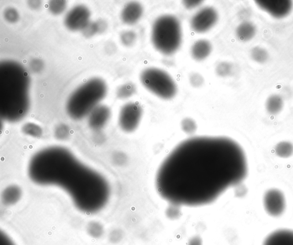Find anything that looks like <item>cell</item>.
Wrapping results in <instances>:
<instances>
[{
    "label": "cell",
    "mask_w": 293,
    "mask_h": 245,
    "mask_svg": "<svg viewBox=\"0 0 293 245\" xmlns=\"http://www.w3.org/2000/svg\"><path fill=\"white\" fill-rule=\"evenodd\" d=\"M203 2L202 1H184L183 3L185 8L191 9L201 5Z\"/></svg>",
    "instance_id": "cell-34"
},
{
    "label": "cell",
    "mask_w": 293,
    "mask_h": 245,
    "mask_svg": "<svg viewBox=\"0 0 293 245\" xmlns=\"http://www.w3.org/2000/svg\"><path fill=\"white\" fill-rule=\"evenodd\" d=\"M218 14L213 7L207 6L200 9L192 16L191 28L195 32L205 33L212 28L217 23Z\"/></svg>",
    "instance_id": "cell-8"
},
{
    "label": "cell",
    "mask_w": 293,
    "mask_h": 245,
    "mask_svg": "<svg viewBox=\"0 0 293 245\" xmlns=\"http://www.w3.org/2000/svg\"><path fill=\"white\" fill-rule=\"evenodd\" d=\"M55 136L59 139L64 140L68 138L69 134L68 126L61 124L59 125L55 129Z\"/></svg>",
    "instance_id": "cell-30"
},
{
    "label": "cell",
    "mask_w": 293,
    "mask_h": 245,
    "mask_svg": "<svg viewBox=\"0 0 293 245\" xmlns=\"http://www.w3.org/2000/svg\"><path fill=\"white\" fill-rule=\"evenodd\" d=\"M44 64L43 61L39 59H34L29 63V68L33 73H38L42 71Z\"/></svg>",
    "instance_id": "cell-31"
},
{
    "label": "cell",
    "mask_w": 293,
    "mask_h": 245,
    "mask_svg": "<svg viewBox=\"0 0 293 245\" xmlns=\"http://www.w3.org/2000/svg\"><path fill=\"white\" fill-rule=\"evenodd\" d=\"M255 2L259 8L278 19L288 16L292 12L293 6L292 1L288 0H266Z\"/></svg>",
    "instance_id": "cell-11"
},
{
    "label": "cell",
    "mask_w": 293,
    "mask_h": 245,
    "mask_svg": "<svg viewBox=\"0 0 293 245\" xmlns=\"http://www.w3.org/2000/svg\"><path fill=\"white\" fill-rule=\"evenodd\" d=\"M233 66L231 63L222 62L219 64L216 68V72L221 77L228 76L232 72Z\"/></svg>",
    "instance_id": "cell-29"
},
{
    "label": "cell",
    "mask_w": 293,
    "mask_h": 245,
    "mask_svg": "<svg viewBox=\"0 0 293 245\" xmlns=\"http://www.w3.org/2000/svg\"><path fill=\"white\" fill-rule=\"evenodd\" d=\"M190 84L194 87H199L204 83L203 77L199 73H192L190 77Z\"/></svg>",
    "instance_id": "cell-32"
},
{
    "label": "cell",
    "mask_w": 293,
    "mask_h": 245,
    "mask_svg": "<svg viewBox=\"0 0 293 245\" xmlns=\"http://www.w3.org/2000/svg\"><path fill=\"white\" fill-rule=\"evenodd\" d=\"M135 84L132 83H126L117 89V95L118 98L125 99L131 97L136 93Z\"/></svg>",
    "instance_id": "cell-22"
},
{
    "label": "cell",
    "mask_w": 293,
    "mask_h": 245,
    "mask_svg": "<svg viewBox=\"0 0 293 245\" xmlns=\"http://www.w3.org/2000/svg\"><path fill=\"white\" fill-rule=\"evenodd\" d=\"M251 58L253 60L259 64H264L268 61L269 54L265 48L261 47H255L252 48L250 53Z\"/></svg>",
    "instance_id": "cell-20"
},
{
    "label": "cell",
    "mask_w": 293,
    "mask_h": 245,
    "mask_svg": "<svg viewBox=\"0 0 293 245\" xmlns=\"http://www.w3.org/2000/svg\"><path fill=\"white\" fill-rule=\"evenodd\" d=\"M90 10L83 5H77L70 9L64 19L65 27L72 31H82L90 22Z\"/></svg>",
    "instance_id": "cell-10"
},
{
    "label": "cell",
    "mask_w": 293,
    "mask_h": 245,
    "mask_svg": "<svg viewBox=\"0 0 293 245\" xmlns=\"http://www.w3.org/2000/svg\"><path fill=\"white\" fill-rule=\"evenodd\" d=\"M97 23L98 25L99 33H102L107 30L108 25H107V24L105 21L100 20L97 21Z\"/></svg>",
    "instance_id": "cell-37"
},
{
    "label": "cell",
    "mask_w": 293,
    "mask_h": 245,
    "mask_svg": "<svg viewBox=\"0 0 293 245\" xmlns=\"http://www.w3.org/2000/svg\"><path fill=\"white\" fill-rule=\"evenodd\" d=\"M111 110L105 105H99L88 115V123L93 130H101L106 125L111 117Z\"/></svg>",
    "instance_id": "cell-12"
},
{
    "label": "cell",
    "mask_w": 293,
    "mask_h": 245,
    "mask_svg": "<svg viewBox=\"0 0 293 245\" xmlns=\"http://www.w3.org/2000/svg\"><path fill=\"white\" fill-rule=\"evenodd\" d=\"M3 17L8 23L14 24L19 20L20 14L15 8L8 7L3 12Z\"/></svg>",
    "instance_id": "cell-26"
},
{
    "label": "cell",
    "mask_w": 293,
    "mask_h": 245,
    "mask_svg": "<svg viewBox=\"0 0 293 245\" xmlns=\"http://www.w3.org/2000/svg\"><path fill=\"white\" fill-rule=\"evenodd\" d=\"M0 245H15L13 241L10 239V238L1 233V236H0Z\"/></svg>",
    "instance_id": "cell-35"
},
{
    "label": "cell",
    "mask_w": 293,
    "mask_h": 245,
    "mask_svg": "<svg viewBox=\"0 0 293 245\" xmlns=\"http://www.w3.org/2000/svg\"><path fill=\"white\" fill-rule=\"evenodd\" d=\"M23 192L17 185H10L2 192L1 202L3 205L11 206L16 205L20 201Z\"/></svg>",
    "instance_id": "cell-16"
},
{
    "label": "cell",
    "mask_w": 293,
    "mask_h": 245,
    "mask_svg": "<svg viewBox=\"0 0 293 245\" xmlns=\"http://www.w3.org/2000/svg\"><path fill=\"white\" fill-rule=\"evenodd\" d=\"M212 46L208 40H199L191 47V54L193 59L196 61L205 60L211 53Z\"/></svg>",
    "instance_id": "cell-15"
},
{
    "label": "cell",
    "mask_w": 293,
    "mask_h": 245,
    "mask_svg": "<svg viewBox=\"0 0 293 245\" xmlns=\"http://www.w3.org/2000/svg\"><path fill=\"white\" fill-rule=\"evenodd\" d=\"M66 2L64 0H53L48 3V9L54 15H59L64 12Z\"/></svg>",
    "instance_id": "cell-24"
},
{
    "label": "cell",
    "mask_w": 293,
    "mask_h": 245,
    "mask_svg": "<svg viewBox=\"0 0 293 245\" xmlns=\"http://www.w3.org/2000/svg\"><path fill=\"white\" fill-rule=\"evenodd\" d=\"M141 83L148 91L159 98L170 100L175 97L176 84L168 73L157 68H147L140 73Z\"/></svg>",
    "instance_id": "cell-6"
},
{
    "label": "cell",
    "mask_w": 293,
    "mask_h": 245,
    "mask_svg": "<svg viewBox=\"0 0 293 245\" xmlns=\"http://www.w3.org/2000/svg\"><path fill=\"white\" fill-rule=\"evenodd\" d=\"M83 35L86 38H91L98 33H99L97 21L90 22L81 31Z\"/></svg>",
    "instance_id": "cell-27"
},
{
    "label": "cell",
    "mask_w": 293,
    "mask_h": 245,
    "mask_svg": "<svg viewBox=\"0 0 293 245\" xmlns=\"http://www.w3.org/2000/svg\"><path fill=\"white\" fill-rule=\"evenodd\" d=\"M263 245H293V231L282 229L270 234Z\"/></svg>",
    "instance_id": "cell-14"
},
{
    "label": "cell",
    "mask_w": 293,
    "mask_h": 245,
    "mask_svg": "<svg viewBox=\"0 0 293 245\" xmlns=\"http://www.w3.org/2000/svg\"><path fill=\"white\" fill-rule=\"evenodd\" d=\"M107 92V85L101 78L86 81L70 95L66 105L68 116L76 121L88 116L105 98Z\"/></svg>",
    "instance_id": "cell-4"
},
{
    "label": "cell",
    "mask_w": 293,
    "mask_h": 245,
    "mask_svg": "<svg viewBox=\"0 0 293 245\" xmlns=\"http://www.w3.org/2000/svg\"><path fill=\"white\" fill-rule=\"evenodd\" d=\"M27 2L29 8L33 10L38 9L42 6V1L39 0H33V1H28Z\"/></svg>",
    "instance_id": "cell-36"
},
{
    "label": "cell",
    "mask_w": 293,
    "mask_h": 245,
    "mask_svg": "<svg viewBox=\"0 0 293 245\" xmlns=\"http://www.w3.org/2000/svg\"><path fill=\"white\" fill-rule=\"evenodd\" d=\"M142 107L138 103L129 102L122 107L118 124L120 128L127 133L135 131L139 127L143 117Z\"/></svg>",
    "instance_id": "cell-7"
},
{
    "label": "cell",
    "mask_w": 293,
    "mask_h": 245,
    "mask_svg": "<svg viewBox=\"0 0 293 245\" xmlns=\"http://www.w3.org/2000/svg\"><path fill=\"white\" fill-rule=\"evenodd\" d=\"M136 34L132 31H126L121 33L120 41L122 44L126 47H131L135 44L136 40Z\"/></svg>",
    "instance_id": "cell-25"
},
{
    "label": "cell",
    "mask_w": 293,
    "mask_h": 245,
    "mask_svg": "<svg viewBox=\"0 0 293 245\" xmlns=\"http://www.w3.org/2000/svg\"><path fill=\"white\" fill-rule=\"evenodd\" d=\"M274 152L278 158H291L293 155V143L288 140L281 141L274 147Z\"/></svg>",
    "instance_id": "cell-19"
},
{
    "label": "cell",
    "mask_w": 293,
    "mask_h": 245,
    "mask_svg": "<svg viewBox=\"0 0 293 245\" xmlns=\"http://www.w3.org/2000/svg\"><path fill=\"white\" fill-rule=\"evenodd\" d=\"M180 214V206L170 204V206L167 211L168 216L172 219H176L179 217Z\"/></svg>",
    "instance_id": "cell-33"
},
{
    "label": "cell",
    "mask_w": 293,
    "mask_h": 245,
    "mask_svg": "<svg viewBox=\"0 0 293 245\" xmlns=\"http://www.w3.org/2000/svg\"><path fill=\"white\" fill-rule=\"evenodd\" d=\"M87 232L91 237L94 239H100L104 235L105 230L101 223L92 221L87 225Z\"/></svg>",
    "instance_id": "cell-21"
},
{
    "label": "cell",
    "mask_w": 293,
    "mask_h": 245,
    "mask_svg": "<svg viewBox=\"0 0 293 245\" xmlns=\"http://www.w3.org/2000/svg\"><path fill=\"white\" fill-rule=\"evenodd\" d=\"M284 107L283 97L278 94H273L269 96L265 103V108L270 115H276L280 114Z\"/></svg>",
    "instance_id": "cell-18"
},
{
    "label": "cell",
    "mask_w": 293,
    "mask_h": 245,
    "mask_svg": "<svg viewBox=\"0 0 293 245\" xmlns=\"http://www.w3.org/2000/svg\"><path fill=\"white\" fill-rule=\"evenodd\" d=\"M151 41L159 53L165 55L176 53L182 41L179 20L172 14H165L157 18L152 27Z\"/></svg>",
    "instance_id": "cell-5"
},
{
    "label": "cell",
    "mask_w": 293,
    "mask_h": 245,
    "mask_svg": "<svg viewBox=\"0 0 293 245\" xmlns=\"http://www.w3.org/2000/svg\"><path fill=\"white\" fill-rule=\"evenodd\" d=\"M263 204L266 212L270 216H281L286 209V199L284 193L277 188L269 189L263 195Z\"/></svg>",
    "instance_id": "cell-9"
},
{
    "label": "cell",
    "mask_w": 293,
    "mask_h": 245,
    "mask_svg": "<svg viewBox=\"0 0 293 245\" xmlns=\"http://www.w3.org/2000/svg\"><path fill=\"white\" fill-rule=\"evenodd\" d=\"M245 153L225 136H197L174 148L155 178L159 195L178 206H201L217 200L247 177Z\"/></svg>",
    "instance_id": "cell-1"
},
{
    "label": "cell",
    "mask_w": 293,
    "mask_h": 245,
    "mask_svg": "<svg viewBox=\"0 0 293 245\" xmlns=\"http://www.w3.org/2000/svg\"><path fill=\"white\" fill-rule=\"evenodd\" d=\"M143 14V7L138 2H131L126 4L121 12V19L127 25L138 23Z\"/></svg>",
    "instance_id": "cell-13"
},
{
    "label": "cell",
    "mask_w": 293,
    "mask_h": 245,
    "mask_svg": "<svg viewBox=\"0 0 293 245\" xmlns=\"http://www.w3.org/2000/svg\"><path fill=\"white\" fill-rule=\"evenodd\" d=\"M28 174L36 184L62 189L77 209L85 214L99 212L110 199L106 178L64 147H48L33 155Z\"/></svg>",
    "instance_id": "cell-2"
},
{
    "label": "cell",
    "mask_w": 293,
    "mask_h": 245,
    "mask_svg": "<svg viewBox=\"0 0 293 245\" xmlns=\"http://www.w3.org/2000/svg\"><path fill=\"white\" fill-rule=\"evenodd\" d=\"M22 131L24 134L33 137V138H39L43 134V129L38 124L33 122H27L22 127Z\"/></svg>",
    "instance_id": "cell-23"
},
{
    "label": "cell",
    "mask_w": 293,
    "mask_h": 245,
    "mask_svg": "<svg viewBox=\"0 0 293 245\" xmlns=\"http://www.w3.org/2000/svg\"><path fill=\"white\" fill-rule=\"evenodd\" d=\"M181 127L187 134H192L197 129L195 122L191 118H185L181 122Z\"/></svg>",
    "instance_id": "cell-28"
},
{
    "label": "cell",
    "mask_w": 293,
    "mask_h": 245,
    "mask_svg": "<svg viewBox=\"0 0 293 245\" xmlns=\"http://www.w3.org/2000/svg\"><path fill=\"white\" fill-rule=\"evenodd\" d=\"M30 78L20 63L5 61L0 64V115L5 121H19L28 112Z\"/></svg>",
    "instance_id": "cell-3"
},
{
    "label": "cell",
    "mask_w": 293,
    "mask_h": 245,
    "mask_svg": "<svg viewBox=\"0 0 293 245\" xmlns=\"http://www.w3.org/2000/svg\"><path fill=\"white\" fill-rule=\"evenodd\" d=\"M188 245H202V240L198 237L193 238Z\"/></svg>",
    "instance_id": "cell-38"
},
{
    "label": "cell",
    "mask_w": 293,
    "mask_h": 245,
    "mask_svg": "<svg viewBox=\"0 0 293 245\" xmlns=\"http://www.w3.org/2000/svg\"><path fill=\"white\" fill-rule=\"evenodd\" d=\"M235 33L237 38L241 42H248L256 35L257 27L251 22L244 21L237 27Z\"/></svg>",
    "instance_id": "cell-17"
}]
</instances>
